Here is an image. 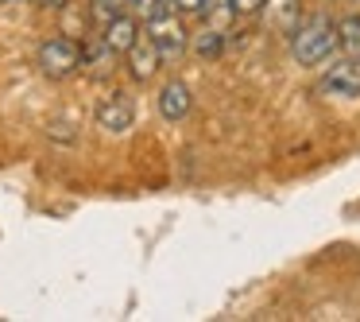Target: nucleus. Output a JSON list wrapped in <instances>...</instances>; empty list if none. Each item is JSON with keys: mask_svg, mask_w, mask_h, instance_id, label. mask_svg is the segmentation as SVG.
Returning a JSON list of instances; mask_svg holds the SVG:
<instances>
[{"mask_svg": "<svg viewBox=\"0 0 360 322\" xmlns=\"http://www.w3.org/2000/svg\"><path fill=\"white\" fill-rule=\"evenodd\" d=\"M290 51H295L298 66H321L337 51V24L329 16L298 20V27L290 32Z\"/></svg>", "mask_w": 360, "mask_h": 322, "instance_id": "obj_1", "label": "nucleus"}, {"mask_svg": "<svg viewBox=\"0 0 360 322\" xmlns=\"http://www.w3.org/2000/svg\"><path fill=\"white\" fill-rule=\"evenodd\" d=\"M35 63H39V70L47 74V78L63 82V78H70V74L82 70V43L66 39V35H51V39L39 43Z\"/></svg>", "mask_w": 360, "mask_h": 322, "instance_id": "obj_2", "label": "nucleus"}, {"mask_svg": "<svg viewBox=\"0 0 360 322\" xmlns=\"http://www.w3.org/2000/svg\"><path fill=\"white\" fill-rule=\"evenodd\" d=\"M148 39L155 43V51H159L163 63H174V58L186 51L190 35H186V27H182V20L174 16V8H163L159 16L148 20Z\"/></svg>", "mask_w": 360, "mask_h": 322, "instance_id": "obj_3", "label": "nucleus"}, {"mask_svg": "<svg viewBox=\"0 0 360 322\" xmlns=\"http://www.w3.org/2000/svg\"><path fill=\"white\" fill-rule=\"evenodd\" d=\"M318 94L326 97H360V58H341L333 63L318 82Z\"/></svg>", "mask_w": 360, "mask_h": 322, "instance_id": "obj_4", "label": "nucleus"}, {"mask_svg": "<svg viewBox=\"0 0 360 322\" xmlns=\"http://www.w3.org/2000/svg\"><path fill=\"white\" fill-rule=\"evenodd\" d=\"M132 120H136V101L128 94H112V97H105V101L97 105V128L109 132V136L128 132Z\"/></svg>", "mask_w": 360, "mask_h": 322, "instance_id": "obj_5", "label": "nucleus"}, {"mask_svg": "<svg viewBox=\"0 0 360 322\" xmlns=\"http://www.w3.org/2000/svg\"><path fill=\"white\" fill-rule=\"evenodd\" d=\"M136 39H140V20H136L132 12H117L101 32V43L112 51V55H124Z\"/></svg>", "mask_w": 360, "mask_h": 322, "instance_id": "obj_6", "label": "nucleus"}, {"mask_svg": "<svg viewBox=\"0 0 360 322\" xmlns=\"http://www.w3.org/2000/svg\"><path fill=\"white\" fill-rule=\"evenodd\" d=\"M124 58H128V74H132L136 82H151L155 70H159V63H163L159 51H155V43H151L148 35H140V39L124 51Z\"/></svg>", "mask_w": 360, "mask_h": 322, "instance_id": "obj_7", "label": "nucleus"}, {"mask_svg": "<svg viewBox=\"0 0 360 322\" xmlns=\"http://www.w3.org/2000/svg\"><path fill=\"white\" fill-rule=\"evenodd\" d=\"M259 8L267 16V27L279 35H290L298 27V20H302V0H264Z\"/></svg>", "mask_w": 360, "mask_h": 322, "instance_id": "obj_8", "label": "nucleus"}, {"mask_svg": "<svg viewBox=\"0 0 360 322\" xmlns=\"http://www.w3.org/2000/svg\"><path fill=\"white\" fill-rule=\"evenodd\" d=\"M190 113V89L186 82H167L163 89H159V117L163 120H182Z\"/></svg>", "mask_w": 360, "mask_h": 322, "instance_id": "obj_9", "label": "nucleus"}, {"mask_svg": "<svg viewBox=\"0 0 360 322\" xmlns=\"http://www.w3.org/2000/svg\"><path fill=\"white\" fill-rule=\"evenodd\" d=\"M112 51L105 47V43H89V47H82V66H89V74L94 78H105V74L112 70Z\"/></svg>", "mask_w": 360, "mask_h": 322, "instance_id": "obj_10", "label": "nucleus"}, {"mask_svg": "<svg viewBox=\"0 0 360 322\" xmlns=\"http://www.w3.org/2000/svg\"><path fill=\"white\" fill-rule=\"evenodd\" d=\"M337 47L349 58H360V16H345L337 24Z\"/></svg>", "mask_w": 360, "mask_h": 322, "instance_id": "obj_11", "label": "nucleus"}, {"mask_svg": "<svg viewBox=\"0 0 360 322\" xmlns=\"http://www.w3.org/2000/svg\"><path fill=\"white\" fill-rule=\"evenodd\" d=\"M221 51H225V32H217V27H202V32L194 35V55L198 58H217Z\"/></svg>", "mask_w": 360, "mask_h": 322, "instance_id": "obj_12", "label": "nucleus"}, {"mask_svg": "<svg viewBox=\"0 0 360 322\" xmlns=\"http://www.w3.org/2000/svg\"><path fill=\"white\" fill-rule=\"evenodd\" d=\"M202 16L210 20V27L225 32V27H229V20L236 16V8H233V0H205V4H202Z\"/></svg>", "mask_w": 360, "mask_h": 322, "instance_id": "obj_13", "label": "nucleus"}, {"mask_svg": "<svg viewBox=\"0 0 360 322\" xmlns=\"http://www.w3.org/2000/svg\"><path fill=\"white\" fill-rule=\"evenodd\" d=\"M124 8H132V16L148 24V20H151V16H159V12L167 8V4H163V0H128Z\"/></svg>", "mask_w": 360, "mask_h": 322, "instance_id": "obj_14", "label": "nucleus"}, {"mask_svg": "<svg viewBox=\"0 0 360 322\" xmlns=\"http://www.w3.org/2000/svg\"><path fill=\"white\" fill-rule=\"evenodd\" d=\"M47 136H51V140H63V144H74V136H78V132H74V120H70V125H66V120H51Z\"/></svg>", "mask_w": 360, "mask_h": 322, "instance_id": "obj_15", "label": "nucleus"}, {"mask_svg": "<svg viewBox=\"0 0 360 322\" xmlns=\"http://www.w3.org/2000/svg\"><path fill=\"white\" fill-rule=\"evenodd\" d=\"M259 4H264V0H233V8L240 12V16H248V12H259Z\"/></svg>", "mask_w": 360, "mask_h": 322, "instance_id": "obj_16", "label": "nucleus"}, {"mask_svg": "<svg viewBox=\"0 0 360 322\" xmlns=\"http://www.w3.org/2000/svg\"><path fill=\"white\" fill-rule=\"evenodd\" d=\"M202 4H205V0H174L171 8H179V12H202Z\"/></svg>", "mask_w": 360, "mask_h": 322, "instance_id": "obj_17", "label": "nucleus"}, {"mask_svg": "<svg viewBox=\"0 0 360 322\" xmlns=\"http://www.w3.org/2000/svg\"><path fill=\"white\" fill-rule=\"evenodd\" d=\"M39 8H66V0H35Z\"/></svg>", "mask_w": 360, "mask_h": 322, "instance_id": "obj_18", "label": "nucleus"}, {"mask_svg": "<svg viewBox=\"0 0 360 322\" xmlns=\"http://www.w3.org/2000/svg\"><path fill=\"white\" fill-rule=\"evenodd\" d=\"M105 4H112V8L120 12V8H124V4H128V0H105Z\"/></svg>", "mask_w": 360, "mask_h": 322, "instance_id": "obj_19", "label": "nucleus"}, {"mask_svg": "<svg viewBox=\"0 0 360 322\" xmlns=\"http://www.w3.org/2000/svg\"><path fill=\"white\" fill-rule=\"evenodd\" d=\"M163 4H167V8H171V4H174V0H163Z\"/></svg>", "mask_w": 360, "mask_h": 322, "instance_id": "obj_20", "label": "nucleus"}, {"mask_svg": "<svg viewBox=\"0 0 360 322\" xmlns=\"http://www.w3.org/2000/svg\"><path fill=\"white\" fill-rule=\"evenodd\" d=\"M0 4H8V0H0Z\"/></svg>", "mask_w": 360, "mask_h": 322, "instance_id": "obj_21", "label": "nucleus"}]
</instances>
